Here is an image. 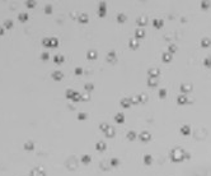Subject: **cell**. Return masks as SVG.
I'll return each mask as SVG.
<instances>
[{"instance_id":"cell-1","label":"cell","mask_w":211,"mask_h":176,"mask_svg":"<svg viewBox=\"0 0 211 176\" xmlns=\"http://www.w3.org/2000/svg\"><path fill=\"white\" fill-rule=\"evenodd\" d=\"M184 155H186V152H184L183 149H181V148L173 149L172 153H171L172 161H174V162H179V161H183V160H184Z\"/></svg>"},{"instance_id":"cell-2","label":"cell","mask_w":211,"mask_h":176,"mask_svg":"<svg viewBox=\"0 0 211 176\" xmlns=\"http://www.w3.org/2000/svg\"><path fill=\"white\" fill-rule=\"evenodd\" d=\"M150 138H151V135H150V133H147V132H142L140 134V139L142 142H149Z\"/></svg>"},{"instance_id":"cell-3","label":"cell","mask_w":211,"mask_h":176,"mask_svg":"<svg viewBox=\"0 0 211 176\" xmlns=\"http://www.w3.org/2000/svg\"><path fill=\"white\" fill-rule=\"evenodd\" d=\"M172 54H169V52H164V54L162 55V60L164 61V63H169V61H172Z\"/></svg>"},{"instance_id":"cell-4","label":"cell","mask_w":211,"mask_h":176,"mask_svg":"<svg viewBox=\"0 0 211 176\" xmlns=\"http://www.w3.org/2000/svg\"><path fill=\"white\" fill-rule=\"evenodd\" d=\"M191 91H192V87H191L190 84H182V85H181V92H182L183 95H184V93L191 92Z\"/></svg>"},{"instance_id":"cell-5","label":"cell","mask_w":211,"mask_h":176,"mask_svg":"<svg viewBox=\"0 0 211 176\" xmlns=\"http://www.w3.org/2000/svg\"><path fill=\"white\" fill-rule=\"evenodd\" d=\"M181 133H182L183 135H190L191 134V128L188 125H184V126L181 128Z\"/></svg>"},{"instance_id":"cell-6","label":"cell","mask_w":211,"mask_h":176,"mask_svg":"<svg viewBox=\"0 0 211 176\" xmlns=\"http://www.w3.org/2000/svg\"><path fill=\"white\" fill-rule=\"evenodd\" d=\"M210 45H211V40L207 38V37H203L201 41V46L206 48V47H210Z\"/></svg>"},{"instance_id":"cell-7","label":"cell","mask_w":211,"mask_h":176,"mask_svg":"<svg viewBox=\"0 0 211 176\" xmlns=\"http://www.w3.org/2000/svg\"><path fill=\"white\" fill-rule=\"evenodd\" d=\"M149 75H150V78H158V75H159V70L158 69H155V68H153V69H149Z\"/></svg>"},{"instance_id":"cell-8","label":"cell","mask_w":211,"mask_h":176,"mask_svg":"<svg viewBox=\"0 0 211 176\" xmlns=\"http://www.w3.org/2000/svg\"><path fill=\"white\" fill-rule=\"evenodd\" d=\"M177 102H178V105H184V103L188 102V100H187V97L184 95H181L178 98H177Z\"/></svg>"},{"instance_id":"cell-9","label":"cell","mask_w":211,"mask_h":176,"mask_svg":"<svg viewBox=\"0 0 211 176\" xmlns=\"http://www.w3.org/2000/svg\"><path fill=\"white\" fill-rule=\"evenodd\" d=\"M136 38H142L144 36H145V31H144L142 28H139V29H136Z\"/></svg>"},{"instance_id":"cell-10","label":"cell","mask_w":211,"mask_h":176,"mask_svg":"<svg viewBox=\"0 0 211 176\" xmlns=\"http://www.w3.org/2000/svg\"><path fill=\"white\" fill-rule=\"evenodd\" d=\"M146 23H147V18H146V17H140L139 19H137V24L140 26V27L145 26Z\"/></svg>"},{"instance_id":"cell-11","label":"cell","mask_w":211,"mask_h":176,"mask_svg":"<svg viewBox=\"0 0 211 176\" xmlns=\"http://www.w3.org/2000/svg\"><path fill=\"white\" fill-rule=\"evenodd\" d=\"M147 84H149L150 87H155V85H158V79L157 78H149V79H147Z\"/></svg>"},{"instance_id":"cell-12","label":"cell","mask_w":211,"mask_h":176,"mask_svg":"<svg viewBox=\"0 0 211 176\" xmlns=\"http://www.w3.org/2000/svg\"><path fill=\"white\" fill-rule=\"evenodd\" d=\"M144 163H145V165H151V163H153V157H151L150 155L144 156Z\"/></svg>"},{"instance_id":"cell-13","label":"cell","mask_w":211,"mask_h":176,"mask_svg":"<svg viewBox=\"0 0 211 176\" xmlns=\"http://www.w3.org/2000/svg\"><path fill=\"white\" fill-rule=\"evenodd\" d=\"M154 26H155V28H162L163 27V24H164V22H163L162 19H154Z\"/></svg>"},{"instance_id":"cell-14","label":"cell","mask_w":211,"mask_h":176,"mask_svg":"<svg viewBox=\"0 0 211 176\" xmlns=\"http://www.w3.org/2000/svg\"><path fill=\"white\" fill-rule=\"evenodd\" d=\"M203 64H205L206 68H211V56L205 59V61H203Z\"/></svg>"},{"instance_id":"cell-15","label":"cell","mask_w":211,"mask_h":176,"mask_svg":"<svg viewBox=\"0 0 211 176\" xmlns=\"http://www.w3.org/2000/svg\"><path fill=\"white\" fill-rule=\"evenodd\" d=\"M130 46H131V48H137V47H139L137 41H136V40H131V41H130Z\"/></svg>"},{"instance_id":"cell-16","label":"cell","mask_w":211,"mask_h":176,"mask_svg":"<svg viewBox=\"0 0 211 176\" xmlns=\"http://www.w3.org/2000/svg\"><path fill=\"white\" fill-rule=\"evenodd\" d=\"M165 96H167V91L164 88L160 89V91H159V97H160V98H165Z\"/></svg>"},{"instance_id":"cell-17","label":"cell","mask_w":211,"mask_h":176,"mask_svg":"<svg viewBox=\"0 0 211 176\" xmlns=\"http://www.w3.org/2000/svg\"><path fill=\"white\" fill-rule=\"evenodd\" d=\"M123 120H125V119H123V115L118 114V115L116 116V121H117V123H123Z\"/></svg>"},{"instance_id":"cell-18","label":"cell","mask_w":211,"mask_h":176,"mask_svg":"<svg viewBox=\"0 0 211 176\" xmlns=\"http://www.w3.org/2000/svg\"><path fill=\"white\" fill-rule=\"evenodd\" d=\"M127 138H128V139H130V140H134L135 138H136V134H135L134 132H130V133L127 134Z\"/></svg>"},{"instance_id":"cell-19","label":"cell","mask_w":211,"mask_h":176,"mask_svg":"<svg viewBox=\"0 0 211 176\" xmlns=\"http://www.w3.org/2000/svg\"><path fill=\"white\" fill-rule=\"evenodd\" d=\"M176 51H177V46H176V45H169V54L176 52Z\"/></svg>"},{"instance_id":"cell-20","label":"cell","mask_w":211,"mask_h":176,"mask_svg":"<svg viewBox=\"0 0 211 176\" xmlns=\"http://www.w3.org/2000/svg\"><path fill=\"white\" fill-rule=\"evenodd\" d=\"M209 5H210L209 1H202L201 3V8L202 9H207V8H209Z\"/></svg>"},{"instance_id":"cell-21","label":"cell","mask_w":211,"mask_h":176,"mask_svg":"<svg viewBox=\"0 0 211 176\" xmlns=\"http://www.w3.org/2000/svg\"><path fill=\"white\" fill-rule=\"evenodd\" d=\"M118 17H120V18H118V21H120V22H123V21L126 19V18H125V16H123V14H120V16H118Z\"/></svg>"},{"instance_id":"cell-22","label":"cell","mask_w":211,"mask_h":176,"mask_svg":"<svg viewBox=\"0 0 211 176\" xmlns=\"http://www.w3.org/2000/svg\"><path fill=\"white\" fill-rule=\"evenodd\" d=\"M83 161H84V162H88V161H89V157H88V156H85V157H84V158H83Z\"/></svg>"},{"instance_id":"cell-23","label":"cell","mask_w":211,"mask_h":176,"mask_svg":"<svg viewBox=\"0 0 211 176\" xmlns=\"http://www.w3.org/2000/svg\"><path fill=\"white\" fill-rule=\"evenodd\" d=\"M101 147L104 148V144H103V143H99V144H98V148H101Z\"/></svg>"},{"instance_id":"cell-24","label":"cell","mask_w":211,"mask_h":176,"mask_svg":"<svg viewBox=\"0 0 211 176\" xmlns=\"http://www.w3.org/2000/svg\"><path fill=\"white\" fill-rule=\"evenodd\" d=\"M81 117H85V115H84V114L81 115V114H80V115H79V119H80V120H81Z\"/></svg>"}]
</instances>
